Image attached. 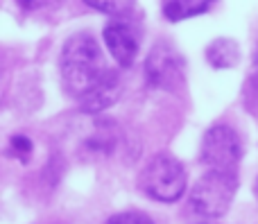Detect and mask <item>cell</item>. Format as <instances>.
Wrapping results in <instances>:
<instances>
[{
  "mask_svg": "<svg viewBox=\"0 0 258 224\" xmlns=\"http://www.w3.org/2000/svg\"><path fill=\"white\" fill-rule=\"evenodd\" d=\"M236 193L238 172L206 170V175L190 190V206L202 217H220L229 211Z\"/></svg>",
  "mask_w": 258,
  "mask_h": 224,
  "instance_id": "3957f363",
  "label": "cell"
},
{
  "mask_svg": "<svg viewBox=\"0 0 258 224\" xmlns=\"http://www.w3.org/2000/svg\"><path fill=\"white\" fill-rule=\"evenodd\" d=\"M18 7L27 9V12H39V9H45L50 5H57L59 0H16Z\"/></svg>",
  "mask_w": 258,
  "mask_h": 224,
  "instance_id": "7c38bea8",
  "label": "cell"
},
{
  "mask_svg": "<svg viewBox=\"0 0 258 224\" xmlns=\"http://www.w3.org/2000/svg\"><path fill=\"white\" fill-rule=\"evenodd\" d=\"M84 3L89 7H93L95 12H102L113 18H122L134 9L136 0H84Z\"/></svg>",
  "mask_w": 258,
  "mask_h": 224,
  "instance_id": "9c48e42d",
  "label": "cell"
},
{
  "mask_svg": "<svg viewBox=\"0 0 258 224\" xmlns=\"http://www.w3.org/2000/svg\"><path fill=\"white\" fill-rule=\"evenodd\" d=\"M213 3L215 0H161V9L170 23H179L204 14Z\"/></svg>",
  "mask_w": 258,
  "mask_h": 224,
  "instance_id": "ba28073f",
  "label": "cell"
},
{
  "mask_svg": "<svg viewBox=\"0 0 258 224\" xmlns=\"http://www.w3.org/2000/svg\"><path fill=\"white\" fill-rule=\"evenodd\" d=\"M107 224H154L147 215L136 211H129V213H118V215L109 217Z\"/></svg>",
  "mask_w": 258,
  "mask_h": 224,
  "instance_id": "30bf717a",
  "label": "cell"
},
{
  "mask_svg": "<svg viewBox=\"0 0 258 224\" xmlns=\"http://www.w3.org/2000/svg\"><path fill=\"white\" fill-rule=\"evenodd\" d=\"M183 54L170 43L154 45L145 59V80L152 89L174 91L183 82Z\"/></svg>",
  "mask_w": 258,
  "mask_h": 224,
  "instance_id": "5b68a950",
  "label": "cell"
},
{
  "mask_svg": "<svg viewBox=\"0 0 258 224\" xmlns=\"http://www.w3.org/2000/svg\"><path fill=\"white\" fill-rule=\"evenodd\" d=\"M200 157L209 170L238 172V163L242 159V143L236 129H231L229 125H213L202 138Z\"/></svg>",
  "mask_w": 258,
  "mask_h": 224,
  "instance_id": "277c9868",
  "label": "cell"
},
{
  "mask_svg": "<svg viewBox=\"0 0 258 224\" xmlns=\"http://www.w3.org/2000/svg\"><path fill=\"white\" fill-rule=\"evenodd\" d=\"M12 150H14V154H16V157L25 159L27 154L32 152L30 138H25V136H14V138H12Z\"/></svg>",
  "mask_w": 258,
  "mask_h": 224,
  "instance_id": "8fae6325",
  "label": "cell"
},
{
  "mask_svg": "<svg viewBox=\"0 0 258 224\" xmlns=\"http://www.w3.org/2000/svg\"><path fill=\"white\" fill-rule=\"evenodd\" d=\"M204 54L211 66L224 70V68L238 66V61H240V45L233 39H229V36H220V39L211 41Z\"/></svg>",
  "mask_w": 258,
  "mask_h": 224,
  "instance_id": "52a82bcc",
  "label": "cell"
},
{
  "mask_svg": "<svg viewBox=\"0 0 258 224\" xmlns=\"http://www.w3.org/2000/svg\"><path fill=\"white\" fill-rule=\"evenodd\" d=\"M138 188L156 202H177L186 193V170L168 152H159L138 175Z\"/></svg>",
  "mask_w": 258,
  "mask_h": 224,
  "instance_id": "7a4b0ae2",
  "label": "cell"
},
{
  "mask_svg": "<svg viewBox=\"0 0 258 224\" xmlns=\"http://www.w3.org/2000/svg\"><path fill=\"white\" fill-rule=\"evenodd\" d=\"M256 84H258V70H256Z\"/></svg>",
  "mask_w": 258,
  "mask_h": 224,
  "instance_id": "4fadbf2b",
  "label": "cell"
},
{
  "mask_svg": "<svg viewBox=\"0 0 258 224\" xmlns=\"http://www.w3.org/2000/svg\"><path fill=\"white\" fill-rule=\"evenodd\" d=\"M59 72L63 91L84 113L104 111L120 95V75L109 68L100 43L89 32H77L63 43Z\"/></svg>",
  "mask_w": 258,
  "mask_h": 224,
  "instance_id": "6da1fadb",
  "label": "cell"
},
{
  "mask_svg": "<svg viewBox=\"0 0 258 224\" xmlns=\"http://www.w3.org/2000/svg\"><path fill=\"white\" fill-rule=\"evenodd\" d=\"M104 45H107L109 54L113 57V61L120 68L134 66L138 57V32L125 18H116L109 21L102 30Z\"/></svg>",
  "mask_w": 258,
  "mask_h": 224,
  "instance_id": "8992f818",
  "label": "cell"
}]
</instances>
